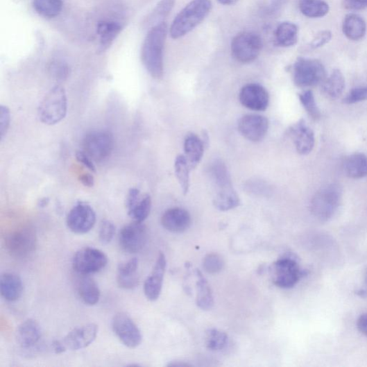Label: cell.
<instances>
[{
	"mask_svg": "<svg viewBox=\"0 0 367 367\" xmlns=\"http://www.w3.org/2000/svg\"><path fill=\"white\" fill-rule=\"evenodd\" d=\"M342 198V190L335 184L320 188L315 194L310 204L314 217L321 222L331 220L337 212Z\"/></svg>",
	"mask_w": 367,
	"mask_h": 367,
	"instance_id": "3957f363",
	"label": "cell"
},
{
	"mask_svg": "<svg viewBox=\"0 0 367 367\" xmlns=\"http://www.w3.org/2000/svg\"><path fill=\"white\" fill-rule=\"evenodd\" d=\"M203 266L205 271L207 273L216 274L223 269L225 262L220 255L210 253L205 257Z\"/></svg>",
	"mask_w": 367,
	"mask_h": 367,
	"instance_id": "f35d334b",
	"label": "cell"
},
{
	"mask_svg": "<svg viewBox=\"0 0 367 367\" xmlns=\"http://www.w3.org/2000/svg\"><path fill=\"white\" fill-rule=\"evenodd\" d=\"M270 273L273 284L280 289L294 287L305 271L302 270L295 258L286 256L278 259L270 268Z\"/></svg>",
	"mask_w": 367,
	"mask_h": 367,
	"instance_id": "52a82bcc",
	"label": "cell"
},
{
	"mask_svg": "<svg viewBox=\"0 0 367 367\" xmlns=\"http://www.w3.org/2000/svg\"><path fill=\"white\" fill-rule=\"evenodd\" d=\"M357 326L359 332L367 337V313L363 314L359 317Z\"/></svg>",
	"mask_w": 367,
	"mask_h": 367,
	"instance_id": "c3c4849f",
	"label": "cell"
},
{
	"mask_svg": "<svg viewBox=\"0 0 367 367\" xmlns=\"http://www.w3.org/2000/svg\"><path fill=\"white\" fill-rule=\"evenodd\" d=\"M239 99L247 109L263 112L266 110L269 104V95L262 85L251 83L244 86L239 95Z\"/></svg>",
	"mask_w": 367,
	"mask_h": 367,
	"instance_id": "2e32d148",
	"label": "cell"
},
{
	"mask_svg": "<svg viewBox=\"0 0 367 367\" xmlns=\"http://www.w3.org/2000/svg\"><path fill=\"white\" fill-rule=\"evenodd\" d=\"M217 1L223 6H233L239 2V0H217Z\"/></svg>",
	"mask_w": 367,
	"mask_h": 367,
	"instance_id": "816d5d0a",
	"label": "cell"
},
{
	"mask_svg": "<svg viewBox=\"0 0 367 367\" xmlns=\"http://www.w3.org/2000/svg\"><path fill=\"white\" fill-rule=\"evenodd\" d=\"M141 198L140 191L137 188H132L128 191L126 200L127 210L130 208Z\"/></svg>",
	"mask_w": 367,
	"mask_h": 367,
	"instance_id": "7dc6e473",
	"label": "cell"
},
{
	"mask_svg": "<svg viewBox=\"0 0 367 367\" xmlns=\"http://www.w3.org/2000/svg\"><path fill=\"white\" fill-rule=\"evenodd\" d=\"M138 268L139 261L137 257L119 266L117 280L121 289L130 290L139 285Z\"/></svg>",
	"mask_w": 367,
	"mask_h": 367,
	"instance_id": "44dd1931",
	"label": "cell"
},
{
	"mask_svg": "<svg viewBox=\"0 0 367 367\" xmlns=\"http://www.w3.org/2000/svg\"><path fill=\"white\" fill-rule=\"evenodd\" d=\"M342 30L348 39L357 41L365 35L366 25L364 19L359 15L349 14L343 19Z\"/></svg>",
	"mask_w": 367,
	"mask_h": 367,
	"instance_id": "484cf974",
	"label": "cell"
},
{
	"mask_svg": "<svg viewBox=\"0 0 367 367\" xmlns=\"http://www.w3.org/2000/svg\"><path fill=\"white\" fill-rule=\"evenodd\" d=\"M299 99L305 110L312 119L317 120L320 118L321 114L311 91L308 90L299 94Z\"/></svg>",
	"mask_w": 367,
	"mask_h": 367,
	"instance_id": "74e56055",
	"label": "cell"
},
{
	"mask_svg": "<svg viewBox=\"0 0 367 367\" xmlns=\"http://www.w3.org/2000/svg\"><path fill=\"white\" fill-rule=\"evenodd\" d=\"M211 0H191L176 17L169 29L172 39H180L197 28L211 12Z\"/></svg>",
	"mask_w": 367,
	"mask_h": 367,
	"instance_id": "7a4b0ae2",
	"label": "cell"
},
{
	"mask_svg": "<svg viewBox=\"0 0 367 367\" xmlns=\"http://www.w3.org/2000/svg\"><path fill=\"white\" fill-rule=\"evenodd\" d=\"M49 203V198H44L40 200L39 203V206L40 207H46Z\"/></svg>",
	"mask_w": 367,
	"mask_h": 367,
	"instance_id": "db71d44e",
	"label": "cell"
},
{
	"mask_svg": "<svg viewBox=\"0 0 367 367\" xmlns=\"http://www.w3.org/2000/svg\"><path fill=\"white\" fill-rule=\"evenodd\" d=\"M76 280V291L83 303L94 306L99 303L101 291L95 280L89 275L78 274Z\"/></svg>",
	"mask_w": 367,
	"mask_h": 367,
	"instance_id": "ffe728a7",
	"label": "cell"
},
{
	"mask_svg": "<svg viewBox=\"0 0 367 367\" xmlns=\"http://www.w3.org/2000/svg\"><path fill=\"white\" fill-rule=\"evenodd\" d=\"M161 223L164 228L171 232L182 233L189 228L191 219L186 210L176 207L163 214Z\"/></svg>",
	"mask_w": 367,
	"mask_h": 367,
	"instance_id": "d6986e66",
	"label": "cell"
},
{
	"mask_svg": "<svg viewBox=\"0 0 367 367\" xmlns=\"http://www.w3.org/2000/svg\"><path fill=\"white\" fill-rule=\"evenodd\" d=\"M168 366H191V364L184 362H180V361H172L170 364L167 365Z\"/></svg>",
	"mask_w": 367,
	"mask_h": 367,
	"instance_id": "f5cc1de1",
	"label": "cell"
},
{
	"mask_svg": "<svg viewBox=\"0 0 367 367\" xmlns=\"http://www.w3.org/2000/svg\"><path fill=\"white\" fill-rule=\"evenodd\" d=\"M151 209H152V199L148 194H145L128 209V214L134 221L143 223L148 217Z\"/></svg>",
	"mask_w": 367,
	"mask_h": 367,
	"instance_id": "d6a6232c",
	"label": "cell"
},
{
	"mask_svg": "<svg viewBox=\"0 0 367 367\" xmlns=\"http://www.w3.org/2000/svg\"><path fill=\"white\" fill-rule=\"evenodd\" d=\"M78 162L87 167L92 172H96V168L93 162V160L86 155L83 151H78L76 155Z\"/></svg>",
	"mask_w": 367,
	"mask_h": 367,
	"instance_id": "bcb514c9",
	"label": "cell"
},
{
	"mask_svg": "<svg viewBox=\"0 0 367 367\" xmlns=\"http://www.w3.org/2000/svg\"><path fill=\"white\" fill-rule=\"evenodd\" d=\"M343 7L349 10H361L367 7V0H343Z\"/></svg>",
	"mask_w": 367,
	"mask_h": 367,
	"instance_id": "f6af8a7d",
	"label": "cell"
},
{
	"mask_svg": "<svg viewBox=\"0 0 367 367\" xmlns=\"http://www.w3.org/2000/svg\"><path fill=\"white\" fill-rule=\"evenodd\" d=\"M17 341L25 349L32 348L41 339L42 332L38 323L29 318L22 323L17 330Z\"/></svg>",
	"mask_w": 367,
	"mask_h": 367,
	"instance_id": "7402d4cb",
	"label": "cell"
},
{
	"mask_svg": "<svg viewBox=\"0 0 367 367\" xmlns=\"http://www.w3.org/2000/svg\"><path fill=\"white\" fill-rule=\"evenodd\" d=\"M10 124V112L6 105L0 106V135L1 139L7 135Z\"/></svg>",
	"mask_w": 367,
	"mask_h": 367,
	"instance_id": "7bdbcfd3",
	"label": "cell"
},
{
	"mask_svg": "<svg viewBox=\"0 0 367 367\" xmlns=\"http://www.w3.org/2000/svg\"><path fill=\"white\" fill-rule=\"evenodd\" d=\"M176 0H160L148 17L146 18L147 26L154 27L160 24L164 23V19L173 9Z\"/></svg>",
	"mask_w": 367,
	"mask_h": 367,
	"instance_id": "1f68e13d",
	"label": "cell"
},
{
	"mask_svg": "<svg viewBox=\"0 0 367 367\" xmlns=\"http://www.w3.org/2000/svg\"><path fill=\"white\" fill-rule=\"evenodd\" d=\"M367 100V86L353 89L346 97L343 99V103L353 104Z\"/></svg>",
	"mask_w": 367,
	"mask_h": 367,
	"instance_id": "b9f144b4",
	"label": "cell"
},
{
	"mask_svg": "<svg viewBox=\"0 0 367 367\" xmlns=\"http://www.w3.org/2000/svg\"><path fill=\"white\" fill-rule=\"evenodd\" d=\"M112 329L126 347L135 349L142 341V333L134 321L123 312L117 314L112 320Z\"/></svg>",
	"mask_w": 367,
	"mask_h": 367,
	"instance_id": "8fae6325",
	"label": "cell"
},
{
	"mask_svg": "<svg viewBox=\"0 0 367 367\" xmlns=\"http://www.w3.org/2000/svg\"><path fill=\"white\" fill-rule=\"evenodd\" d=\"M239 131L246 139L253 142L262 141L266 136L269 121L261 115H246L243 117L237 124Z\"/></svg>",
	"mask_w": 367,
	"mask_h": 367,
	"instance_id": "9a60e30c",
	"label": "cell"
},
{
	"mask_svg": "<svg viewBox=\"0 0 367 367\" xmlns=\"http://www.w3.org/2000/svg\"><path fill=\"white\" fill-rule=\"evenodd\" d=\"M298 8L302 14L310 18L325 17L330 11L325 0H299Z\"/></svg>",
	"mask_w": 367,
	"mask_h": 367,
	"instance_id": "4dcf8cb0",
	"label": "cell"
},
{
	"mask_svg": "<svg viewBox=\"0 0 367 367\" xmlns=\"http://www.w3.org/2000/svg\"><path fill=\"white\" fill-rule=\"evenodd\" d=\"M233 58L241 63L253 62L260 56L263 41L260 36L253 32H242L236 35L231 42Z\"/></svg>",
	"mask_w": 367,
	"mask_h": 367,
	"instance_id": "ba28073f",
	"label": "cell"
},
{
	"mask_svg": "<svg viewBox=\"0 0 367 367\" xmlns=\"http://www.w3.org/2000/svg\"><path fill=\"white\" fill-rule=\"evenodd\" d=\"M197 305L202 310H210L214 306V297L212 291L207 282V280L200 271H197Z\"/></svg>",
	"mask_w": 367,
	"mask_h": 367,
	"instance_id": "f546056e",
	"label": "cell"
},
{
	"mask_svg": "<svg viewBox=\"0 0 367 367\" xmlns=\"http://www.w3.org/2000/svg\"><path fill=\"white\" fill-rule=\"evenodd\" d=\"M322 92L328 98L336 99L339 98L345 89V78L339 69H335L327 76L321 83Z\"/></svg>",
	"mask_w": 367,
	"mask_h": 367,
	"instance_id": "f1b7e54d",
	"label": "cell"
},
{
	"mask_svg": "<svg viewBox=\"0 0 367 367\" xmlns=\"http://www.w3.org/2000/svg\"><path fill=\"white\" fill-rule=\"evenodd\" d=\"M191 167L185 156H178L175 162V171L177 179L184 194L189 189V171Z\"/></svg>",
	"mask_w": 367,
	"mask_h": 367,
	"instance_id": "e575fe53",
	"label": "cell"
},
{
	"mask_svg": "<svg viewBox=\"0 0 367 367\" xmlns=\"http://www.w3.org/2000/svg\"><path fill=\"white\" fill-rule=\"evenodd\" d=\"M83 148V152L93 161L101 162L109 157L112 153L113 136L109 132H92L84 137Z\"/></svg>",
	"mask_w": 367,
	"mask_h": 367,
	"instance_id": "9c48e42d",
	"label": "cell"
},
{
	"mask_svg": "<svg viewBox=\"0 0 367 367\" xmlns=\"http://www.w3.org/2000/svg\"><path fill=\"white\" fill-rule=\"evenodd\" d=\"M99 327L95 323L76 327L61 341L67 350H79L88 348L96 339Z\"/></svg>",
	"mask_w": 367,
	"mask_h": 367,
	"instance_id": "5bb4252c",
	"label": "cell"
},
{
	"mask_svg": "<svg viewBox=\"0 0 367 367\" xmlns=\"http://www.w3.org/2000/svg\"><path fill=\"white\" fill-rule=\"evenodd\" d=\"M35 11L46 18H54L62 9V0H33Z\"/></svg>",
	"mask_w": 367,
	"mask_h": 367,
	"instance_id": "836d02e7",
	"label": "cell"
},
{
	"mask_svg": "<svg viewBox=\"0 0 367 367\" xmlns=\"http://www.w3.org/2000/svg\"><path fill=\"white\" fill-rule=\"evenodd\" d=\"M147 230L142 223L134 221L119 232V243L126 253L135 254L142 250L147 242Z\"/></svg>",
	"mask_w": 367,
	"mask_h": 367,
	"instance_id": "7c38bea8",
	"label": "cell"
},
{
	"mask_svg": "<svg viewBox=\"0 0 367 367\" xmlns=\"http://www.w3.org/2000/svg\"><path fill=\"white\" fill-rule=\"evenodd\" d=\"M108 264V257L94 248L79 250L74 257L73 268L78 274L91 275L103 270Z\"/></svg>",
	"mask_w": 367,
	"mask_h": 367,
	"instance_id": "30bf717a",
	"label": "cell"
},
{
	"mask_svg": "<svg viewBox=\"0 0 367 367\" xmlns=\"http://www.w3.org/2000/svg\"><path fill=\"white\" fill-rule=\"evenodd\" d=\"M186 158L191 167L194 169L200 162L204 155V144L196 135L187 136L184 144Z\"/></svg>",
	"mask_w": 367,
	"mask_h": 367,
	"instance_id": "4316f807",
	"label": "cell"
},
{
	"mask_svg": "<svg viewBox=\"0 0 367 367\" xmlns=\"http://www.w3.org/2000/svg\"><path fill=\"white\" fill-rule=\"evenodd\" d=\"M68 110L67 92L60 85H56L42 99L38 109L41 122L55 125L66 117Z\"/></svg>",
	"mask_w": 367,
	"mask_h": 367,
	"instance_id": "277c9868",
	"label": "cell"
},
{
	"mask_svg": "<svg viewBox=\"0 0 367 367\" xmlns=\"http://www.w3.org/2000/svg\"><path fill=\"white\" fill-rule=\"evenodd\" d=\"M298 37L297 26L290 22L280 24L275 30L276 44L280 47H291L296 44Z\"/></svg>",
	"mask_w": 367,
	"mask_h": 367,
	"instance_id": "83f0119b",
	"label": "cell"
},
{
	"mask_svg": "<svg viewBox=\"0 0 367 367\" xmlns=\"http://www.w3.org/2000/svg\"><path fill=\"white\" fill-rule=\"evenodd\" d=\"M332 37V34L329 31H321L318 33L311 43L313 49L321 48L328 43Z\"/></svg>",
	"mask_w": 367,
	"mask_h": 367,
	"instance_id": "ee69618b",
	"label": "cell"
},
{
	"mask_svg": "<svg viewBox=\"0 0 367 367\" xmlns=\"http://www.w3.org/2000/svg\"><path fill=\"white\" fill-rule=\"evenodd\" d=\"M241 200L236 191L217 194L213 200V205L215 208L220 211H228L239 207Z\"/></svg>",
	"mask_w": 367,
	"mask_h": 367,
	"instance_id": "d590c367",
	"label": "cell"
},
{
	"mask_svg": "<svg viewBox=\"0 0 367 367\" xmlns=\"http://www.w3.org/2000/svg\"><path fill=\"white\" fill-rule=\"evenodd\" d=\"M344 174L352 179H361L367 176V156L363 153L353 154L343 163Z\"/></svg>",
	"mask_w": 367,
	"mask_h": 367,
	"instance_id": "cb8c5ba5",
	"label": "cell"
},
{
	"mask_svg": "<svg viewBox=\"0 0 367 367\" xmlns=\"http://www.w3.org/2000/svg\"><path fill=\"white\" fill-rule=\"evenodd\" d=\"M166 268L165 255L160 253L152 273L145 280L144 291L148 300L155 301L159 298L162 289Z\"/></svg>",
	"mask_w": 367,
	"mask_h": 367,
	"instance_id": "e0dca14e",
	"label": "cell"
},
{
	"mask_svg": "<svg viewBox=\"0 0 367 367\" xmlns=\"http://www.w3.org/2000/svg\"><path fill=\"white\" fill-rule=\"evenodd\" d=\"M80 180L85 187H92L94 185V178L90 174H84L81 176Z\"/></svg>",
	"mask_w": 367,
	"mask_h": 367,
	"instance_id": "681fc988",
	"label": "cell"
},
{
	"mask_svg": "<svg viewBox=\"0 0 367 367\" xmlns=\"http://www.w3.org/2000/svg\"><path fill=\"white\" fill-rule=\"evenodd\" d=\"M290 135L298 153L307 155L311 153L315 144V137L311 128L304 120H300L290 128Z\"/></svg>",
	"mask_w": 367,
	"mask_h": 367,
	"instance_id": "ac0fdd59",
	"label": "cell"
},
{
	"mask_svg": "<svg viewBox=\"0 0 367 367\" xmlns=\"http://www.w3.org/2000/svg\"><path fill=\"white\" fill-rule=\"evenodd\" d=\"M49 71L53 78L60 81L67 80L70 73L68 65L60 60H55L50 63Z\"/></svg>",
	"mask_w": 367,
	"mask_h": 367,
	"instance_id": "ab89813d",
	"label": "cell"
},
{
	"mask_svg": "<svg viewBox=\"0 0 367 367\" xmlns=\"http://www.w3.org/2000/svg\"><path fill=\"white\" fill-rule=\"evenodd\" d=\"M0 289H1L3 297L6 300L16 301L23 295V280L15 273H5L0 279Z\"/></svg>",
	"mask_w": 367,
	"mask_h": 367,
	"instance_id": "603a6c76",
	"label": "cell"
},
{
	"mask_svg": "<svg viewBox=\"0 0 367 367\" xmlns=\"http://www.w3.org/2000/svg\"><path fill=\"white\" fill-rule=\"evenodd\" d=\"M5 245L11 256L23 259L31 255L37 248V234L29 225H20L5 236Z\"/></svg>",
	"mask_w": 367,
	"mask_h": 367,
	"instance_id": "5b68a950",
	"label": "cell"
},
{
	"mask_svg": "<svg viewBox=\"0 0 367 367\" xmlns=\"http://www.w3.org/2000/svg\"><path fill=\"white\" fill-rule=\"evenodd\" d=\"M326 78V69L318 60L299 58L293 65V81L300 88L314 87L322 83Z\"/></svg>",
	"mask_w": 367,
	"mask_h": 367,
	"instance_id": "8992f818",
	"label": "cell"
},
{
	"mask_svg": "<svg viewBox=\"0 0 367 367\" xmlns=\"http://www.w3.org/2000/svg\"><path fill=\"white\" fill-rule=\"evenodd\" d=\"M167 31L165 22L150 28L142 49L144 66L155 79H160L164 75V49Z\"/></svg>",
	"mask_w": 367,
	"mask_h": 367,
	"instance_id": "6da1fadb",
	"label": "cell"
},
{
	"mask_svg": "<svg viewBox=\"0 0 367 367\" xmlns=\"http://www.w3.org/2000/svg\"><path fill=\"white\" fill-rule=\"evenodd\" d=\"M122 26L114 21H101L97 26V33L100 37L101 52L109 49L121 33Z\"/></svg>",
	"mask_w": 367,
	"mask_h": 367,
	"instance_id": "d4e9b609",
	"label": "cell"
},
{
	"mask_svg": "<svg viewBox=\"0 0 367 367\" xmlns=\"http://www.w3.org/2000/svg\"><path fill=\"white\" fill-rule=\"evenodd\" d=\"M96 222V212L91 205L85 203H77L67 216V225L76 234L90 232Z\"/></svg>",
	"mask_w": 367,
	"mask_h": 367,
	"instance_id": "4fadbf2b",
	"label": "cell"
},
{
	"mask_svg": "<svg viewBox=\"0 0 367 367\" xmlns=\"http://www.w3.org/2000/svg\"><path fill=\"white\" fill-rule=\"evenodd\" d=\"M53 348L54 352L56 354H61V353H63L65 352H67V350L63 346V344L61 342V341H53Z\"/></svg>",
	"mask_w": 367,
	"mask_h": 367,
	"instance_id": "f907efd6",
	"label": "cell"
},
{
	"mask_svg": "<svg viewBox=\"0 0 367 367\" xmlns=\"http://www.w3.org/2000/svg\"><path fill=\"white\" fill-rule=\"evenodd\" d=\"M116 227L113 222L105 220L101 222L99 228V240L103 245L109 244L114 239Z\"/></svg>",
	"mask_w": 367,
	"mask_h": 367,
	"instance_id": "60d3db41",
	"label": "cell"
},
{
	"mask_svg": "<svg viewBox=\"0 0 367 367\" xmlns=\"http://www.w3.org/2000/svg\"><path fill=\"white\" fill-rule=\"evenodd\" d=\"M228 336L224 332L216 329L209 330L206 333L205 345L210 351L224 350L228 344Z\"/></svg>",
	"mask_w": 367,
	"mask_h": 367,
	"instance_id": "8d00e7d4",
	"label": "cell"
}]
</instances>
